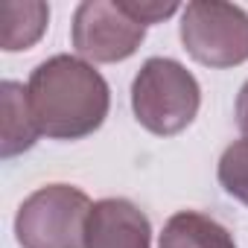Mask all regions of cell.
Returning a JSON list of instances; mask_svg holds the SVG:
<instances>
[{
	"label": "cell",
	"mask_w": 248,
	"mask_h": 248,
	"mask_svg": "<svg viewBox=\"0 0 248 248\" xmlns=\"http://www.w3.org/2000/svg\"><path fill=\"white\" fill-rule=\"evenodd\" d=\"M27 93L38 129L50 140H82L93 135L111 108L105 76L70 53L44 59L30 73Z\"/></svg>",
	"instance_id": "obj_1"
},
{
	"label": "cell",
	"mask_w": 248,
	"mask_h": 248,
	"mask_svg": "<svg viewBox=\"0 0 248 248\" xmlns=\"http://www.w3.org/2000/svg\"><path fill=\"white\" fill-rule=\"evenodd\" d=\"M202 105L199 79L175 59L152 56L132 82V111L140 126L158 138H172L196 120Z\"/></svg>",
	"instance_id": "obj_2"
},
{
	"label": "cell",
	"mask_w": 248,
	"mask_h": 248,
	"mask_svg": "<svg viewBox=\"0 0 248 248\" xmlns=\"http://www.w3.org/2000/svg\"><path fill=\"white\" fill-rule=\"evenodd\" d=\"M93 202L70 184H47L30 193L15 216L21 248H85V228Z\"/></svg>",
	"instance_id": "obj_3"
},
{
	"label": "cell",
	"mask_w": 248,
	"mask_h": 248,
	"mask_svg": "<svg viewBox=\"0 0 248 248\" xmlns=\"http://www.w3.org/2000/svg\"><path fill=\"white\" fill-rule=\"evenodd\" d=\"M178 35L184 50L204 67H236L248 62V12L222 0H196L181 9Z\"/></svg>",
	"instance_id": "obj_4"
},
{
	"label": "cell",
	"mask_w": 248,
	"mask_h": 248,
	"mask_svg": "<svg viewBox=\"0 0 248 248\" xmlns=\"http://www.w3.org/2000/svg\"><path fill=\"white\" fill-rule=\"evenodd\" d=\"M146 27L129 15L123 0H85L73 12L70 41L82 59L96 64H117L138 53Z\"/></svg>",
	"instance_id": "obj_5"
},
{
	"label": "cell",
	"mask_w": 248,
	"mask_h": 248,
	"mask_svg": "<svg viewBox=\"0 0 248 248\" xmlns=\"http://www.w3.org/2000/svg\"><path fill=\"white\" fill-rule=\"evenodd\" d=\"M85 248H152L149 216L129 199H99L88 216Z\"/></svg>",
	"instance_id": "obj_6"
},
{
	"label": "cell",
	"mask_w": 248,
	"mask_h": 248,
	"mask_svg": "<svg viewBox=\"0 0 248 248\" xmlns=\"http://www.w3.org/2000/svg\"><path fill=\"white\" fill-rule=\"evenodd\" d=\"M0 102H3V140H0V155L6 161L32 149L41 138V129L32 117L30 93L21 82L6 79L0 85Z\"/></svg>",
	"instance_id": "obj_7"
},
{
	"label": "cell",
	"mask_w": 248,
	"mask_h": 248,
	"mask_svg": "<svg viewBox=\"0 0 248 248\" xmlns=\"http://www.w3.org/2000/svg\"><path fill=\"white\" fill-rule=\"evenodd\" d=\"M158 248H236V239L219 219L199 210H178L167 219Z\"/></svg>",
	"instance_id": "obj_8"
},
{
	"label": "cell",
	"mask_w": 248,
	"mask_h": 248,
	"mask_svg": "<svg viewBox=\"0 0 248 248\" xmlns=\"http://www.w3.org/2000/svg\"><path fill=\"white\" fill-rule=\"evenodd\" d=\"M50 6L41 0H9L0 3V47L6 53L30 50L47 32Z\"/></svg>",
	"instance_id": "obj_9"
},
{
	"label": "cell",
	"mask_w": 248,
	"mask_h": 248,
	"mask_svg": "<svg viewBox=\"0 0 248 248\" xmlns=\"http://www.w3.org/2000/svg\"><path fill=\"white\" fill-rule=\"evenodd\" d=\"M216 175H219L222 190L248 207V138L233 140L222 152L219 167H216Z\"/></svg>",
	"instance_id": "obj_10"
},
{
	"label": "cell",
	"mask_w": 248,
	"mask_h": 248,
	"mask_svg": "<svg viewBox=\"0 0 248 248\" xmlns=\"http://www.w3.org/2000/svg\"><path fill=\"white\" fill-rule=\"evenodd\" d=\"M123 6L129 9L132 18H138L143 27L149 24H161L170 15L178 12V3H155V0H123Z\"/></svg>",
	"instance_id": "obj_11"
},
{
	"label": "cell",
	"mask_w": 248,
	"mask_h": 248,
	"mask_svg": "<svg viewBox=\"0 0 248 248\" xmlns=\"http://www.w3.org/2000/svg\"><path fill=\"white\" fill-rule=\"evenodd\" d=\"M233 117H236L239 132H242V135H248V79H245V85H242V88H239V93H236V108H233Z\"/></svg>",
	"instance_id": "obj_12"
}]
</instances>
